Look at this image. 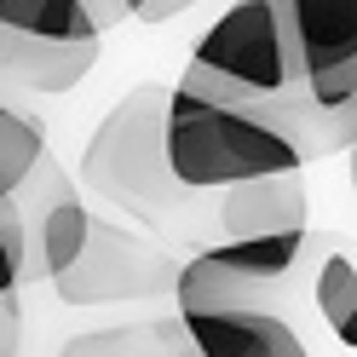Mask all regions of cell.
Returning a JSON list of instances; mask_svg holds the SVG:
<instances>
[{
	"label": "cell",
	"instance_id": "obj_18",
	"mask_svg": "<svg viewBox=\"0 0 357 357\" xmlns=\"http://www.w3.org/2000/svg\"><path fill=\"white\" fill-rule=\"evenodd\" d=\"M144 0H93V12H98V24H116V17H139Z\"/></svg>",
	"mask_w": 357,
	"mask_h": 357
},
{
	"label": "cell",
	"instance_id": "obj_16",
	"mask_svg": "<svg viewBox=\"0 0 357 357\" xmlns=\"http://www.w3.org/2000/svg\"><path fill=\"white\" fill-rule=\"evenodd\" d=\"M17 340H24V311H17V294H0V357H17Z\"/></svg>",
	"mask_w": 357,
	"mask_h": 357
},
{
	"label": "cell",
	"instance_id": "obj_14",
	"mask_svg": "<svg viewBox=\"0 0 357 357\" xmlns=\"http://www.w3.org/2000/svg\"><path fill=\"white\" fill-rule=\"evenodd\" d=\"M311 294H317V311L334 328V340L357 351V265L346 254H328L317 265V288H311Z\"/></svg>",
	"mask_w": 357,
	"mask_h": 357
},
{
	"label": "cell",
	"instance_id": "obj_4",
	"mask_svg": "<svg viewBox=\"0 0 357 357\" xmlns=\"http://www.w3.org/2000/svg\"><path fill=\"white\" fill-rule=\"evenodd\" d=\"M300 254H305V225L265 231V236H225L173 271V305L178 311L259 305V294L294 271Z\"/></svg>",
	"mask_w": 357,
	"mask_h": 357
},
{
	"label": "cell",
	"instance_id": "obj_19",
	"mask_svg": "<svg viewBox=\"0 0 357 357\" xmlns=\"http://www.w3.org/2000/svg\"><path fill=\"white\" fill-rule=\"evenodd\" d=\"M346 155H351V185H357V144H351V150H346Z\"/></svg>",
	"mask_w": 357,
	"mask_h": 357
},
{
	"label": "cell",
	"instance_id": "obj_1",
	"mask_svg": "<svg viewBox=\"0 0 357 357\" xmlns=\"http://www.w3.org/2000/svg\"><path fill=\"white\" fill-rule=\"evenodd\" d=\"M162 155L185 190H225V185H242V178H259V173L305 167L300 150L277 127H265L254 109H242L219 93H202L190 81H178L167 93Z\"/></svg>",
	"mask_w": 357,
	"mask_h": 357
},
{
	"label": "cell",
	"instance_id": "obj_11",
	"mask_svg": "<svg viewBox=\"0 0 357 357\" xmlns=\"http://www.w3.org/2000/svg\"><path fill=\"white\" fill-rule=\"evenodd\" d=\"M190 351V334L178 323V334L167 323L155 328H116V334H86V340H70L63 357H185Z\"/></svg>",
	"mask_w": 357,
	"mask_h": 357
},
{
	"label": "cell",
	"instance_id": "obj_8",
	"mask_svg": "<svg viewBox=\"0 0 357 357\" xmlns=\"http://www.w3.org/2000/svg\"><path fill=\"white\" fill-rule=\"evenodd\" d=\"M288 40H294L300 81L351 63L357 58V0H288Z\"/></svg>",
	"mask_w": 357,
	"mask_h": 357
},
{
	"label": "cell",
	"instance_id": "obj_5",
	"mask_svg": "<svg viewBox=\"0 0 357 357\" xmlns=\"http://www.w3.org/2000/svg\"><path fill=\"white\" fill-rule=\"evenodd\" d=\"M196 357H311L305 340L265 305H225V311H178Z\"/></svg>",
	"mask_w": 357,
	"mask_h": 357
},
{
	"label": "cell",
	"instance_id": "obj_15",
	"mask_svg": "<svg viewBox=\"0 0 357 357\" xmlns=\"http://www.w3.org/2000/svg\"><path fill=\"white\" fill-rule=\"evenodd\" d=\"M29 259H24V219H17L12 196H0V294H17Z\"/></svg>",
	"mask_w": 357,
	"mask_h": 357
},
{
	"label": "cell",
	"instance_id": "obj_2",
	"mask_svg": "<svg viewBox=\"0 0 357 357\" xmlns=\"http://www.w3.org/2000/svg\"><path fill=\"white\" fill-rule=\"evenodd\" d=\"M162 109H167V86H132L104 116V127L93 132V144L81 155L86 185L121 208L167 213L185 196V185L167 173V155H162Z\"/></svg>",
	"mask_w": 357,
	"mask_h": 357
},
{
	"label": "cell",
	"instance_id": "obj_9",
	"mask_svg": "<svg viewBox=\"0 0 357 357\" xmlns=\"http://www.w3.org/2000/svg\"><path fill=\"white\" fill-rule=\"evenodd\" d=\"M225 236H265V231H294L305 225V185L300 167L294 173H259L242 178V185H225Z\"/></svg>",
	"mask_w": 357,
	"mask_h": 357
},
{
	"label": "cell",
	"instance_id": "obj_12",
	"mask_svg": "<svg viewBox=\"0 0 357 357\" xmlns=\"http://www.w3.org/2000/svg\"><path fill=\"white\" fill-rule=\"evenodd\" d=\"M86 236H93V213H86L75 196H58V202L47 208V219H40V271L63 277L81 259Z\"/></svg>",
	"mask_w": 357,
	"mask_h": 357
},
{
	"label": "cell",
	"instance_id": "obj_10",
	"mask_svg": "<svg viewBox=\"0 0 357 357\" xmlns=\"http://www.w3.org/2000/svg\"><path fill=\"white\" fill-rule=\"evenodd\" d=\"M0 24L29 29V35H52V40H93V35H104L93 0H0Z\"/></svg>",
	"mask_w": 357,
	"mask_h": 357
},
{
	"label": "cell",
	"instance_id": "obj_17",
	"mask_svg": "<svg viewBox=\"0 0 357 357\" xmlns=\"http://www.w3.org/2000/svg\"><path fill=\"white\" fill-rule=\"evenodd\" d=\"M185 6H196V0H144V6H139V24H167V17L185 12Z\"/></svg>",
	"mask_w": 357,
	"mask_h": 357
},
{
	"label": "cell",
	"instance_id": "obj_13",
	"mask_svg": "<svg viewBox=\"0 0 357 357\" xmlns=\"http://www.w3.org/2000/svg\"><path fill=\"white\" fill-rule=\"evenodd\" d=\"M40 155H47V127L17 116L12 104H0V196H12L17 185H29Z\"/></svg>",
	"mask_w": 357,
	"mask_h": 357
},
{
	"label": "cell",
	"instance_id": "obj_6",
	"mask_svg": "<svg viewBox=\"0 0 357 357\" xmlns=\"http://www.w3.org/2000/svg\"><path fill=\"white\" fill-rule=\"evenodd\" d=\"M58 282V294L70 305H104V300H127V294H144V288H155V254L132 248L121 254V231H104L93 225V236H86L81 259L70 265Z\"/></svg>",
	"mask_w": 357,
	"mask_h": 357
},
{
	"label": "cell",
	"instance_id": "obj_7",
	"mask_svg": "<svg viewBox=\"0 0 357 357\" xmlns=\"http://www.w3.org/2000/svg\"><path fill=\"white\" fill-rule=\"evenodd\" d=\"M98 63V35L93 40H52L0 24V75L29 86V93H70L93 75Z\"/></svg>",
	"mask_w": 357,
	"mask_h": 357
},
{
	"label": "cell",
	"instance_id": "obj_3",
	"mask_svg": "<svg viewBox=\"0 0 357 357\" xmlns=\"http://www.w3.org/2000/svg\"><path fill=\"white\" fill-rule=\"evenodd\" d=\"M190 70L225 81L236 93H288L300 81L294 40H288V0H236L196 40Z\"/></svg>",
	"mask_w": 357,
	"mask_h": 357
}]
</instances>
